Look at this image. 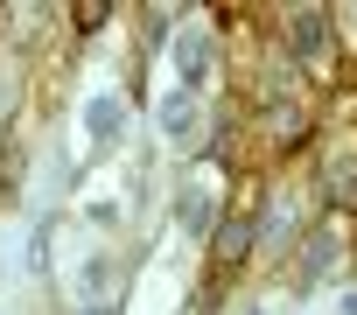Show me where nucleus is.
<instances>
[{"mask_svg": "<svg viewBox=\"0 0 357 315\" xmlns=\"http://www.w3.org/2000/svg\"><path fill=\"white\" fill-rule=\"evenodd\" d=\"M119 133H126V98L119 91H91L84 98V140L91 147H119Z\"/></svg>", "mask_w": 357, "mask_h": 315, "instance_id": "1", "label": "nucleus"}, {"mask_svg": "<svg viewBox=\"0 0 357 315\" xmlns=\"http://www.w3.org/2000/svg\"><path fill=\"white\" fill-rule=\"evenodd\" d=\"M211 36H175V77H183V84H175V91H190V98H204V84H211Z\"/></svg>", "mask_w": 357, "mask_h": 315, "instance_id": "2", "label": "nucleus"}, {"mask_svg": "<svg viewBox=\"0 0 357 315\" xmlns=\"http://www.w3.org/2000/svg\"><path fill=\"white\" fill-rule=\"evenodd\" d=\"M175 231L183 238L211 231V183H183V197H175Z\"/></svg>", "mask_w": 357, "mask_h": 315, "instance_id": "3", "label": "nucleus"}, {"mask_svg": "<svg viewBox=\"0 0 357 315\" xmlns=\"http://www.w3.org/2000/svg\"><path fill=\"white\" fill-rule=\"evenodd\" d=\"M197 119H204V112H197L190 91H168V98H161V133H168V140H197Z\"/></svg>", "mask_w": 357, "mask_h": 315, "instance_id": "4", "label": "nucleus"}, {"mask_svg": "<svg viewBox=\"0 0 357 315\" xmlns=\"http://www.w3.org/2000/svg\"><path fill=\"white\" fill-rule=\"evenodd\" d=\"M287 43H294V56H322V43H329V15H322V8H301L294 29H287Z\"/></svg>", "mask_w": 357, "mask_h": 315, "instance_id": "5", "label": "nucleus"}, {"mask_svg": "<svg viewBox=\"0 0 357 315\" xmlns=\"http://www.w3.org/2000/svg\"><path fill=\"white\" fill-rule=\"evenodd\" d=\"M105 280H112V252H91L84 273H77V287H84V294H105Z\"/></svg>", "mask_w": 357, "mask_h": 315, "instance_id": "6", "label": "nucleus"}, {"mask_svg": "<svg viewBox=\"0 0 357 315\" xmlns=\"http://www.w3.org/2000/svg\"><path fill=\"white\" fill-rule=\"evenodd\" d=\"M329 259H336V238H315V245H308V266H301V280H322V273H329Z\"/></svg>", "mask_w": 357, "mask_h": 315, "instance_id": "7", "label": "nucleus"}, {"mask_svg": "<svg viewBox=\"0 0 357 315\" xmlns=\"http://www.w3.org/2000/svg\"><path fill=\"white\" fill-rule=\"evenodd\" d=\"M252 231H259V224H225V238H218V245H225V259H238V252L252 245Z\"/></svg>", "mask_w": 357, "mask_h": 315, "instance_id": "8", "label": "nucleus"}, {"mask_svg": "<svg viewBox=\"0 0 357 315\" xmlns=\"http://www.w3.org/2000/svg\"><path fill=\"white\" fill-rule=\"evenodd\" d=\"M84 315H105V308H98V301H91V308H84Z\"/></svg>", "mask_w": 357, "mask_h": 315, "instance_id": "9", "label": "nucleus"}, {"mask_svg": "<svg viewBox=\"0 0 357 315\" xmlns=\"http://www.w3.org/2000/svg\"><path fill=\"white\" fill-rule=\"evenodd\" d=\"M245 315H273V308H245Z\"/></svg>", "mask_w": 357, "mask_h": 315, "instance_id": "10", "label": "nucleus"}]
</instances>
